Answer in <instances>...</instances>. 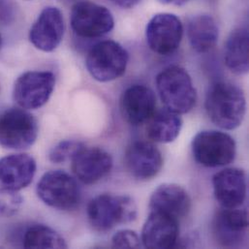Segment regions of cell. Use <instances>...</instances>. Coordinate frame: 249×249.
Listing matches in <instances>:
<instances>
[{
	"label": "cell",
	"mask_w": 249,
	"mask_h": 249,
	"mask_svg": "<svg viewBox=\"0 0 249 249\" xmlns=\"http://www.w3.org/2000/svg\"><path fill=\"white\" fill-rule=\"evenodd\" d=\"M213 193L223 209L240 208L247 198V175L239 168H226L213 178Z\"/></svg>",
	"instance_id": "15"
},
{
	"label": "cell",
	"mask_w": 249,
	"mask_h": 249,
	"mask_svg": "<svg viewBox=\"0 0 249 249\" xmlns=\"http://www.w3.org/2000/svg\"><path fill=\"white\" fill-rule=\"evenodd\" d=\"M187 37L193 50L200 53H207L217 43L218 26L210 15L194 16L187 23Z\"/></svg>",
	"instance_id": "20"
},
{
	"label": "cell",
	"mask_w": 249,
	"mask_h": 249,
	"mask_svg": "<svg viewBox=\"0 0 249 249\" xmlns=\"http://www.w3.org/2000/svg\"><path fill=\"white\" fill-rule=\"evenodd\" d=\"M72 171L85 184H93L104 178L113 168V158L98 146H83L73 156Z\"/></svg>",
	"instance_id": "11"
},
{
	"label": "cell",
	"mask_w": 249,
	"mask_h": 249,
	"mask_svg": "<svg viewBox=\"0 0 249 249\" xmlns=\"http://www.w3.org/2000/svg\"><path fill=\"white\" fill-rule=\"evenodd\" d=\"M1 46H2V39H1V35H0V49H1Z\"/></svg>",
	"instance_id": "30"
},
{
	"label": "cell",
	"mask_w": 249,
	"mask_h": 249,
	"mask_svg": "<svg viewBox=\"0 0 249 249\" xmlns=\"http://www.w3.org/2000/svg\"><path fill=\"white\" fill-rule=\"evenodd\" d=\"M146 123L147 137L151 141L160 143L174 142L178 137L182 127V121L179 116L167 109L155 111Z\"/></svg>",
	"instance_id": "22"
},
{
	"label": "cell",
	"mask_w": 249,
	"mask_h": 249,
	"mask_svg": "<svg viewBox=\"0 0 249 249\" xmlns=\"http://www.w3.org/2000/svg\"><path fill=\"white\" fill-rule=\"evenodd\" d=\"M249 31L246 27L231 33L224 49V60L230 71L237 75L249 72Z\"/></svg>",
	"instance_id": "21"
},
{
	"label": "cell",
	"mask_w": 249,
	"mask_h": 249,
	"mask_svg": "<svg viewBox=\"0 0 249 249\" xmlns=\"http://www.w3.org/2000/svg\"><path fill=\"white\" fill-rule=\"evenodd\" d=\"M213 235L219 246L227 249L240 248L247 240L249 214L245 210L223 209L213 220Z\"/></svg>",
	"instance_id": "13"
},
{
	"label": "cell",
	"mask_w": 249,
	"mask_h": 249,
	"mask_svg": "<svg viewBox=\"0 0 249 249\" xmlns=\"http://www.w3.org/2000/svg\"><path fill=\"white\" fill-rule=\"evenodd\" d=\"M22 201L18 191L0 189V215L5 217L15 215L19 211Z\"/></svg>",
	"instance_id": "25"
},
{
	"label": "cell",
	"mask_w": 249,
	"mask_h": 249,
	"mask_svg": "<svg viewBox=\"0 0 249 249\" xmlns=\"http://www.w3.org/2000/svg\"><path fill=\"white\" fill-rule=\"evenodd\" d=\"M38 137V124L24 109L12 108L0 115V145L9 149L30 147Z\"/></svg>",
	"instance_id": "7"
},
{
	"label": "cell",
	"mask_w": 249,
	"mask_h": 249,
	"mask_svg": "<svg viewBox=\"0 0 249 249\" xmlns=\"http://www.w3.org/2000/svg\"><path fill=\"white\" fill-rule=\"evenodd\" d=\"M150 212L168 214L176 219L188 215L191 210V198L181 186L164 183L158 186L149 199Z\"/></svg>",
	"instance_id": "19"
},
{
	"label": "cell",
	"mask_w": 249,
	"mask_h": 249,
	"mask_svg": "<svg viewBox=\"0 0 249 249\" xmlns=\"http://www.w3.org/2000/svg\"><path fill=\"white\" fill-rule=\"evenodd\" d=\"M84 144L78 141H63L53 146L50 152V160L53 163H63L72 159Z\"/></svg>",
	"instance_id": "24"
},
{
	"label": "cell",
	"mask_w": 249,
	"mask_h": 249,
	"mask_svg": "<svg viewBox=\"0 0 249 249\" xmlns=\"http://www.w3.org/2000/svg\"><path fill=\"white\" fill-rule=\"evenodd\" d=\"M64 20L59 9L45 8L32 25L29 40L40 51L50 53L54 51L62 41Z\"/></svg>",
	"instance_id": "14"
},
{
	"label": "cell",
	"mask_w": 249,
	"mask_h": 249,
	"mask_svg": "<svg viewBox=\"0 0 249 249\" xmlns=\"http://www.w3.org/2000/svg\"><path fill=\"white\" fill-rule=\"evenodd\" d=\"M140 241L139 236L131 230L118 231L112 238L113 247L116 249H139Z\"/></svg>",
	"instance_id": "26"
},
{
	"label": "cell",
	"mask_w": 249,
	"mask_h": 249,
	"mask_svg": "<svg viewBox=\"0 0 249 249\" xmlns=\"http://www.w3.org/2000/svg\"><path fill=\"white\" fill-rule=\"evenodd\" d=\"M156 88L166 109L178 115L189 113L196 105L197 92L188 72L170 66L156 77Z\"/></svg>",
	"instance_id": "2"
},
{
	"label": "cell",
	"mask_w": 249,
	"mask_h": 249,
	"mask_svg": "<svg viewBox=\"0 0 249 249\" xmlns=\"http://www.w3.org/2000/svg\"><path fill=\"white\" fill-rule=\"evenodd\" d=\"M120 108L126 123L134 126L142 124L156 111V97L148 87L134 85L124 91Z\"/></svg>",
	"instance_id": "16"
},
{
	"label": "cell",
	"mask_w": 249,
	"mask_h": 249,
	"mask_svg": "<svg viewBox=\"0 0 249 249\" xmlns=\"http://www.w3.org/2000/svg\"><path fill=\"white\" fill-rule=\"evenodd\" d=\"M128 59V53L121 44L106 40L91 48L87 56L86 66L94 80L107 83L124 74Z\"/></svg>",
	"instance_id": "4"
},
{
	"label": "cell",
	"mask_w": 249,
	"mask_h": 249,
	"mask_svg": "<svg viewBox=\"0 0 249 249\" xmlns=\"http://www.w3.org/2000/svg\"><path fill=\"white\" fill-rule=\"evenodd\" d=\"M161 3L168 4V5H175V6H180L185 4L188 0H159Z\"/></svg>",
	"instance_id": "29"
},
{
	"label": "cell",
	"mask_w": 249,
	"mask_h": 249,
	"mask_svg": "<svg viewBox=\"0 0 249 249\" xmlns=\"http://www.w3.org/2000/svg\"><path fill=\"white\" fill-rule=\"evenodd\" d=\"M124 161L129 174L139 180L153 178L163 167L160 150L145 141L133 142L126 149Z\"/></svg>",
	"instance_id": "12"
},
{
	"label": "cell",
	"mask_w": 249,
	"mask_h": 249,
	"mask_svg": "<svg viewBox=\"0 0 249 249\" xmlns=\"http://www.w3.org/2000/svg\"><path fill=\"white\" fill-rule=\"evenodd\" d=\"M178 220L162 213L150 212L142 231V243L150 249H173L178 241Z\"/></svg>",
	"instance_id": "17"
},
{
	"label": "cell",
	"mask_w": 249,
	"mask_h": 249,
	"mask_svg": "<svg viewBox=\"0 0 249 249\" xmlns=\"http://www.w3.org/2000/svg\"><path fill=\"white\" fill-rule=\"evenodd\" d=\"M37 194L46 205L59 211L74 210L81 201V190L77 181L60 170L50 171L41 178Z\"/></svg>",
	"instance_id": "6"
},
{
	"label": "cell",
	"mask_w": 249,
	"mask_h": 249,
	"mask_svg": "<svg viewBox=\"0 0 249 249\" xmlns=\"http://www.w3.org/2000/svg\"><path fill=\"white\" fill-rule=\"evenodd\" d=\"M192 153L195 160L202 166L222 167L235 160L237 146L230 135L220 131L207 130L193 138Z\"/></svg>",
	"instance_id": "5"
},
{
	"label": "cell",
	"mask_w": 249,
	"mask_h": 249,
	"mask_svg": "<svg viewBox=\"0 0 249 249\" xmlns=\"http://www.w3.org/2000/svg\"><path fill=\"white\" fill-rule=\"evenodd\" d=\"M88 217L94 230L108 232L118 225L133 222L137 217V207L128 196L102 194L89 202Z\"/></svg>",
	"instance_id": "3"
},
{
	"label": "cell",
	"mask_w": 249,
	"mask_h": 249,
	"mask_svg": "<svg viewBox=\"0 0 249 249\" xmlns=\"http://www.w3.org/2000/svg\"><path fill=\"white\" fill-rule=\"evenodd\" d=\"M13 16V9L8 0H0V20L8 22Z\"/></svg>",
	"instance_id": "27"
},
{
	"label": "cell",
	"mask_w": 249,
	"mask_h": 249,
	"mask_svg": "<svg viewBox=\"0 0 249 249\" xmlns=\"http://www.w3.org/2000/svg\"><path fill=\"white\" fill-rule=\"evenodd\" d=\"M182 36L183 26L180 19L170 13L155 15L145 28V39L149 49L160 55L175 53L180 45Z\"/></svg>",
	"instance_id": "10"
},
{
	"label": "cell",
	"mask_w": 249,
	"mask_h": 249,
	"mask_svg": "<svg viewBox=\"0 0 249 249\" xmlns=\"http://www.w3.org/2000/svg\"><path fill=\"white\" fill-rule=\"evenodd\" d=\"M115 25L112 13L104 6L89 1L76 3L71 11V26L83 38H97L109 33Z\"/></svg>",
	"instance_id": "9"
},
{
	"label": "cell",
	"mask_w": 249,
	"mask_h": 249,
	"mask_svg": "<svg viewBox=\"0 0 249 249\" xmlns=\"http://www.w3.org/2000/svg\"><path fill=\"white\" fill-rule=\"evenodd\" d=\"M206 111L211 121L225 130H234L242 124L247 102L243 90L229 82L213 84L206 97Z\"/></svg>",
	"instance_id": "1"
},
{
	"label": "cell",
	"mask_w": 249,
	"mask_h": 249,
	"mask_svg": "<svg viewBox=\"0 0 249 249\" xmlns=\"http://www.w3.org/2000/svg\"><path fill=\"white\" fill-rule=\"evenodd\" d=\"M113 4L124 8V9H130L136 6L141 0H110Z\"/></svg>",
	"instance_id": "28"
},
{
	"label": "cell",
	"mask_w": 249,
	"mask_h": 249,
	"mask_svg": "<svg viewBox=\"0 0 249 249\" xmlns=\"http://www.w3.org/2000/svg\"><path fill=\"white\" fill-rule=\"evenodd\" d=\"M36 173V161L28 154H11L0 159V189L19 191L28 186Z\"/></svg>",
	"instance_id": "18"
},
{
	"label": "cell",
	"mask_w": 249,
	"mask_h": 249,
	"mask_svg": "<svg viewBox=\"0 0 249 249\" xmlns=\"http://www.w3.org/2000/svg\"><path fill=\"white\" fill-rule=\"evenodd\" d=\"M22 247L25 249H66L67 244L52 228L42 224H35L24 231Z\"/></svg>",
	"instance_id": "23"
},
{
	"label": "cell",
	"mask_w": 249,
	"mask_h": 249,
	"mask_svg": "<svg viewBox=\"0 0 249 249\" xmlns=\"http://www.w3.org/2000/svg\"><path fill=\"white\" fill-rule=\"evenodd\" d=\"M54 86L55 77L52 72H26L15 83L14 99L24 110H36L49 101Z\"/></svg>",
	"instance_id": "8"
}]
</instances>
